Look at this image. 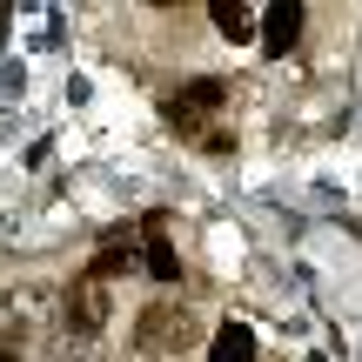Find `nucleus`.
<instances>
[{"instance_id":"nucleus-1","label":"nucleus","mask_w":362,"mask_h":362,"mask_svg":"<svg viewBox=\"0 0 362 362\" xmlns=\"http://www.w3.org/2000/svg\"><path fill=\"white\" fill-rule=\"evenodd\" d=\"M61 309H67V296H61L54 282H21V288H7V296H0V349L40 336Z\"/></svg>"},{"instance_id":"nucleus-2","label":"nucleus","mask_w":362,"mask_h":362,"mask_svg":"<svg viewBox=\"0 0 362 362\" xmlns=\"http://www.w3.org/2000/svg\"><path fill=\"white\" fill-rule=\"evenodd\" d=\"M194 342V315L181 302H148L134 315V349L141 356H168V349H188Z\"/></svg>"},{"instance_id":"nucleus-3","label":"nucleus","mask_w":362,"mask_h":362,"mask_svg":"<svg viewBox=\"0 0 362 362\" xmlns=\"http://www.w3.org/2000/svg\"><path fill=\"white\" fill-rule=\"evenodd\" d=\"M228 101V88H221V81H188V88L175 94V107H168V121L181 134H202V121L215 115V107Z\"/></svg>"},{"instance_id":"nucleus-4","label":"nucleus","mask_w":362,"mask_h":362,"mask_svg":"<svg viewBox=\"0 0 362 362\" xmlns=\"http://www.w3.org/2000/svg\"><path fill=\"white\" fill-rule=\"evenodd\" d=\"M67 322H74V336H101V322H107V296H101V282L94 275H81L74 288H67Z\"/></svg>"},{"instance_id":"nucleus-5","label":"nucleus","mask_w":362,"mask_h":362,"mask_svg":"<svg viewBox=\"0 0 362 362\" xmlns=\"http://www.w3.org/2000/svg\"><path fill=\"white\" fill-rule=\"evenodd\" d=\"M296 40H302V7H296V0L262 7V54H288Z\"/></svg>"},{"instance_id":"nucleus-6","label":"nucleus","mask_w":362,"mask_h":362,"mask_svg":"<svg viewBox=\"0 0 362 362\" xmlns=\"http://www.w3.org/2000/svg\"><path fill=\"white\" fill-rule=\"evenodd\" d=\"M141 228H148V255H141L148 275H155V282H181V255H175V242H168V215L155 208Z\"/></svg>"},{"instance_id":"nucleus-7","label":"nucleus","mask_w":362,"mask_h":362,"mask_svg":"<svg viewBox=\"0 0 362 362\" xmlns=\"http://www.w3.org/2000/svg\"><path fill=\"white\" fill-rule=\"evenodd\" d=\"M208 21H215V27H221L228 40H248V34L262 27V13L248 7V0H215V7H208Z\"/></svg>"},{"instance_id":"nucleus-8","label":"nucleus","mask_w":362,"mask_h":362,"mask_svg":"<svg viewBox=\"0 0 362 362\" xmlns=\"http://www.w3.org/2000/svg\"><path fill=\"white\" fill-rule=\"evenodd\" d=\"M208 362H255V336L242 322H221L215 342H208Z\"/></svg>"},{"instance_id":"nucleus-9","label":"nucleus","mask_w":362,"mask_h":362,"mask_svg":"<svg viewBox=\"0 0 362 362\" xmlns=\"http://www.w3.org/2000/svg\"><path fill=\"white\" fill-rule=\"evenodd\" d=\"M134 262H141V255H134L128 242H107L101 255H94V269H88V275H94V282H115V275H128Z\"/></svg>"},{"instance_id":"nucleus-10","label":"nucleus","mask_w":362,"mask_h":362,"mask_svg":"<svg viewBox=\"0 0 362 362\" xmlns=\"http://www.w3.org/2000/svg\"><path fill=\"white\" fill-rule=\"evenodd\" d=\"M54 362H94V336H67L61 349H54Z\"/></svg>"},{"instance_id":"nucleus-11","label":"nucleus","mask_w":362,"mask_h":362,"mask_svg":"<svg viewBox=\"0 0 362 362\" xmlns=\"http://www.w3.org/2000/svg\"><path fill=\"white\" fill-rule=\"evenodd\" d=\"M0 362H21V356H13V349H0Z\"/></svg>"}]
</instances>
